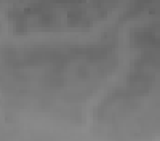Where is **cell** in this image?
<instances>
[{"instance_id":"obj_1","label":"cell","mask_w":160,"mask_h":141,"mask_svg":"<svg viewBox=\"0 0 160 141\" xmlns=\"http://www.w3.org/2000/svg\"><path fill=\"white\" fill-rule=\"evenodd\" d=\"M109 58L104 47L40 48L11 58V68L22 83L34 85L47 96L74 98L99 79Z\"/></svg>"}]
</instances>
